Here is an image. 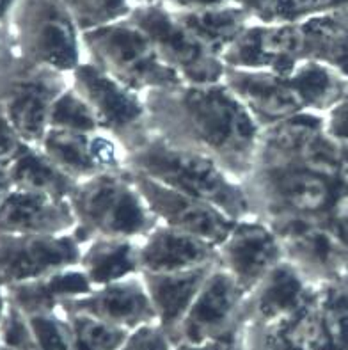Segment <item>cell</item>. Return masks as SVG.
Wrapping results in <instances>:
<instances>
[{
    "instance_id": "38",
    "label": "cell",
    "mask_w": 348,
    "mask_h": 350,
    "mask_svg": "<svg viewBox=\"0 0 348 350\" xmlns=\"http://www.w3.org/2000/svg\"><path fill=\"white\" fill-rule=\"evenodd\" d=\"M325 132L341 146H348V93L323 114Z\"/></svg>"
},
{
    "instance_id": "27",
    "label": "cell",
    "mask_w": 348,
    "mask_h": 350,
    "mask_svg": "<svg viewBox=\"0 0 348 350\" xmlns=\"http://www.w3.org/2000/svg\"><path fill=\"white\" fill-rule=\"evenodd\" d=\"M172 13L208 50H212L221 59L238 36L254 23L251 16L233 2Z\"/></svg>"
},
{
    "instance_id": "9",
    "label": "cell",
    "mask_w": 348,
    "mask_h": 350,
    "mask_svg": "<svg viewBox=\"0 0 348 350\" xmlns=\"http://www.w3.org/2000/svg\"><path fill=\"white\" fill-rule=\"evenodd\" d=\"M128 20L150 36L160 59L185 84H215L224 80V61L208 50L171 9L155 2H141Z\"/></svg>"
},
{
    "instance_id": "1",
    "label": "cell",
    "mask_w": 348,
    "mask_h": 350,
    "mask_svg": "<svg viewBox=\"0 0 348 350\" xmlns=\"http://www.w3.org/2000/svg\"><path fill=\"white\" fill-rule=\"evenodd\" d=\"M144 103L153 135L215 160L238 182L251 174L261 129L224 80L150 91Z\"/></svg>"
},
{
    "instance_id": "2",
    "label": "cell",
    "mask_w": 348,
    "mask_h": 350,
    "mask_svg": "<svg viewBox=\"0 0 348 350\" xmlns=\"http://www.w3.org/2000/svg\"><path fill=\"white\" fill-rule=\"evenodd\" d=\"M126 169L215 204L235 221L251 217L242 182L226 173L215 160L198 151L174 146L151 132L141 144L126 151Z\"/></svg>"
},
{
    "instance_id": "4",
    "label": "cell",
    "mask_w": 348,
    "mask_h": 350,
    "mask_svg": "<svg viewBox=\"0 0 348 350\" xmlns=\"http://www.w3.org/2000/svg\"><path fill=\"white\" fill-rule=\"evenodd\" d=\"M85 59L135 93L185 84L160 59L150 36L128 18L82 32Z\"/></svg>"
},
{
    "instance_id": "40",
    "label": "cell",
    "mask_w": 348,
    "mask_h": 350,
    "mask_svg": "<svg viewBox=\"0 0 348 350\" xmlns=\"http://www.w3.org/2000/svg\"><path fill=\"white\" fill-rule=\"evenodd\" d=\"M240 5L252 22L258 23H281L282 0H231Z\"/></svg>"
},
{
    "instance_id": "20",
    "label": "cell",
    "mask_w": 348,
    "mask_h": 350,
    "mask_svg": "<svg viewBox=\"0 0 348 350\" xmlns=\"http://www.w3.org/2000/svg\"><path fill=\"white\" fill-rule=\"evenodd\" d=\"M314 288L317 284L309 283L284 260L247 293L240 308V320L242 324H279L295 315L311 299Z\"/></svg>"
},
{
    "instance_id": "43",
    "label": "cell",
    "mask_w": 348,
    "mask_h": 350,
    "mask_svg": "<svg viewBox=\"0 0 348 350\" xmlns=\"http://www.w3.org/2000/svg\"><path fill=\"white\" fill-rule=\"evenodd\" d=\"M242 327L243 324H238L237 327H235L228 336H226V342H224V347H222V350H243Z\"/></svg>"
},
{
    "instance_id": "25",
    "label": "cell",
    "mask_w": 348,
    "mask_h": 350,
    "mask_svg": "<svg viewBox=\"0 0 348 350\" xmlns=\"http://www.w3.org/2000/svg\"><path fill=\"white\" fill-rule=\"evenodd\" d=\"M139 242L126 237H94L82 245L79 267L94 288L139 275Z\"/></svg>"
},
{
    "instance_id": "39",
    "label": "cell",
    "mask_w": 348,
    "mask_h": 350,
    "mask_svg": "<svg viewBox=\"0 0 348 350\" xmlns=\"http://www.w3.org/2000/svg\"><path fill=\"white\" fill-rule=\"evenodd\" d=\"M25 146L27 144L13 129V124L9 123L8 116L0 107V167H9Z\"/></svg>"
},
{
    "instance_id": "29",
    "label": "cell",
    "mask_w": 348,
    "mask_h": 350,
    "mask_svg": "<svg viewBox=\"0 0 348 350\" xmlns=\"http://www.w3.org/2000/svg\"><path fill=\"white\" fill-rule=\"evenodd\" d=\"M290 79L302 96L306 111L318 114H325L348 93V77L322 62L302 61Z\"/></svg>"
},
{
    "instance_id": "23",
    "label": "cell",
    "mask_w": 348,
    "mask_h": 350,
    "mask_svg": "<svg viewBox=\"0 0 348 350\" xmlns=\"http://www.w3.org/2000/svg\"><path fill=\"white\" fill-rule=\"evenodd\" d=\"M219 263V262H217ZM212 265L181 272H142L141 278L157 313V324L169 338L176 331L204 281L217 267Z\"/></svg>"
},
{
    "instance_id": "24",
    "label": "cell",
    "mask_w": 348,
    "mask_h": 350,
    "mask_svg": "<svg viewBox=\"0 0 348 350\" xmlns=\"http://www.w3.org/2000/svg\"><path fill=\"white\" fill-rule=\"evenodd\" d=\"M93 288L84 271L75 265L8 286L4 293L8 304L16 308L22 315L31 317L61 310L66 301L82 297Z\"/></svg>"
},
{
    "instance_id": "51",
    "label": "cell",
    "mask_w": 348,
    "mask_h": 350,
    "mask_svg": "<svg viewBox=\"0 0 348 350\" xmlns=\"http://www.w3.org/2000/svg\"><path fill=\"white\" fill-rule=\"evenodd\" d=\"M137 4H141V2H146V0H135Z\"/></svg>"
},
{
    "instance_id": "45",
    "label": "cell",
    "mask_w": 348,
    "mask_h": 350,
    "mask_svg": "<svg viewBox=\"0 0 348 350\" xmlns=\"http://www.w3.org/2000/svg\"><path fill=\"white\" fill-rule=\"evenodd\" d=\"M16 4L18 0H0V23L2 25H9V20H11V14H13Z\"/></svg>"
},
{
    "instance_id": "11",
    "label": "cell",
    "mask_w": 348,
    "mask_h": 350,
    "mask_svg": "<svg viewBox=\"0 0 348 350\" xmlns=\"http://www.w3.org/2000/svg\"><path fill=\"white\" fill-rule=\"evenodd\" d=\"M245 292L219 263L204 281L187 315L172 333V345H206L219 342L242 324L240 308Z\"/></svg>"
},
{
    "instance_id": "41",
    "label": "cell",
    "mask_w": 348,
    "mask_h": 350,
    "mask_svg": "<svg viewBox=\"0 0 348 350\" xmlns=\"http://www.w3.org/2000/svg\"><path fill=\"white\" fill-rule=\"evenodd\" d=\"M325 11H329L325 0H282L281 23L302 22Z\"/></svg>"
},
{
    "instance_id": "21",
    "label": "cell",
    "mask_w": 348,
    "mask_h": 350,
    "mask_svg": "<svg viewBox=\"0 0 348 350\" xmlns=\"http://www.w3.org/2000/svg\"><path fill=\"white\" fill-rule=\"evenodd\" d=\"M75 228L64 198L13 189L0 204V235H62Z\"/></svg>"
},
{
    "instance_id": "42",
    "label": "cell",
    "mask_w": 348,
    "mask_h": 350,
    "mask_svg": "<svg viewBox=\"0 0 348 350\" xmlns=\"http://www.w3.org/2000/svg\"><path fill=\"white\" fill-rule=\"evenodd\" d=\"M146 2H155V4L171 9V11H189V9L231 4V0H146Z\"/></svg>"
},
{
    "instance_id": "30",
    "label": "cell",
    "mask_w": 348,
    "mask_h": 350,
    "mask_svg": "<svg viewBox=\"0 0 348 350\" xmlns=\"http://www.w3.org/2000/svg\"><path fill=\"white\" fill-rule=\"evenodd\" d=\"M314 306L327 350H348V271L317 284Z\"/></svg>"
},
{
    "instance_id": "17",
    "label": "cell",
    "mask_w": 348,
    "mask_h": 350,
    "mask_svg": "<svg viewBox=\"0 0 348 350\" xmlns=\"http://www.w3.org/2000/svg\"><path fill=\"white\" fill-rule=\"evenodd\" d=\"M222 61L230 68L290 75L304 61L299 22L251 23L222 53Z\"/></svg>"
},
{
    "instance_id": "37",
    "label": "cell",
    "mask_w": 348,
    "mask_h": 350,
    "mask_svg": "<svg viewBox=\"0 0 348 350\" xmlns=\"http://www.w3.org/2000/svg\"><path fill=\"white\" fill-rule=\"evenodd\" d=\"M171 338L159 324H153L133 331L119 350H171Z\"/></svg>"
},
{
    "instance_id": "6",
    "label": "cell",
    "mask_w": 348,
    "mask_h": 350,
    "mask_svg": "<svg viewBox=\"0 0 348 350\" xmlns=\"http://www.w3.org/2000/svg\"><path fill=\"white\" fill-rule=\"evenodd\" d=\"M20 57L71 75L85 61L82 31L62 0H18L9 20Z\"/></svg>"
},
{
    "instance_id": "44",
    "label": "cell",
    "mask_w": 348,
    "mask_h": 350,
    "mask_svg": "<svg viewBox=\"0 0 348 350\" xmlns=\"http://www.w3.org/2000/svg\"><path fill=\"white\" fill-rule=\"evenodd\" d=\"M13 189L14 187L13 182H11V176H9L8 167H0V204L4 203V200Z\"/></svg>"
},
{
    "instance_id": "7",
    "label": "cell",
    "mask_w": 348,
    "mask_h": 350,
    "mask_svg": "<svg viewBox=\"0 0 348 350\" xmlns=\"http://www.w3.org/2000/svg\"><path fill=\"white\" fill-rule=\"evenodd\" d=\"M70 84V75L20 57L11 44L0 61V107L25 144H40L53 102Z\"/></svg>"
},
{
    "instance_id": "46",
    "label": "cell",
    "mask_w": 348,
    "mask_h": 350,
    "mask_svg": "<svg viewBox=\"0 0 348 350\" xmlns=\"http://www.w3.org/2000/svg\"><path fill=\"white\" fill-rule=\"evenodd\" d=\"M11 44H13V41H11L9 25H2V23H0V61H2V57L8 53V50L11 49Z\"/></svg>"
},
{
    "instance_id": "22",
    "label": "cell",
    "mask_w": 348,
    "mask_h": 350,
    "mask_svg": "<svg viewBox=\"0 0 348 350\" xmlns=\"http://www.w3.org/2000/svg\"><path fill=\"white\" fill-rule=\"evenodd\" d=\"M142 272H181L217 263V247L206 240L159 222L139 242Z\"/></svg>"
},
{
    "instance_id": "50",
    "label": "cell",
    "mask_w": 348,
    "mask_h": 350,
    "mask_svg": "<svg viewBox=\"0 0 348 350\" xmlns=\"http://www.w3.org/2000/svg\"><path fill=\"white\" fill-rule=\"evenodd\" d=\"M0 350H9V349L5 345H2V343H0Z\"/></svg>"
},
{
    "instance_id": "32",
    "label": "cell",
    "mask_w": 348,
    "mask_h": 350,
    "mask_svg": "<svg viewBox=\"0 0 348 350\" xmlns=\"http://www.w3.org/2000/svg\"><path fill=\"white\" fill-rule=\"evenodd\" d=\"M49 129L68 130V132H100L102 126L98 123L93 109L75 89H64L53 102L49 118Z\"/></svg>"
},
{
    "instance_id": "31",
    "label": "cell",
    "mask_w": 348,
    "mask_h": 350,
    "mask_svg": "<svg viewBox=\"0 0 348 350\" xmlns=\"http://www.w3.org/2000/svg\"><path fill=\"white\" fill-rule=\"evenodd\" d=\"M66 317L73 331V350H119L132 334L82 313H66Z\"/></svg>"
},
{
    "instance_id": "49",
    "label": "cell",
    "mask_w": 348,
    "mask_h": 350,
    "mask_svg": "<svg viewBox=\"0 0 348 350\" xmlns=\"http://www.w3.org/2000/svg\"><path fill=\"white\" fill-rule=\"evenodd\" d=\"M5 308H8V301H5L4 288L0 286V322H2V317H4L5 313Z\"/></svg>"
},
{
    "instance_id": "13",
    "label": "cell",
    "mask_w": 348,
    "mask_h": 350,
    "mask_svg": "<svg viewBox=\"0 0 348 350\" xmlns=\"http://www.w3.org/2000/svg\"><path fill=\"white\" fill-rule=\"evenodd\" d=\"M217 262L247 295L284 262V249L270 224L251 215L235 221L228 237L217 245Z\"/></svg>"
},
{
    "instance_id": "5",
    "label": "cell",
    "mask_w": 348,
    "mask_h": 350,
    "mask_svg": "<svg viewBox=\"0 0 348 350\" xmlns=\"http://www.w3.org/2000/svg\"><path fill=\"white\" fill-rule=\"evenodd\" d=\"M242 185L251 215L267 224L323 221L340 192L332 178L295 167H254Z\"/></svg>"
},
{
    "instance_id": "47",
    "label": "cell",
    "mask_w": 348,
    "mask_h": 350,
    "mask_svg": "<svg viewBox=\"0 0 348 350\" xmlns=\"http://www.w3.org/2000/svg\"><path fill=\"white\" fill-rule=\"evenodd\" d=\"M226 338L219 340V342H212V343H206V345H172L171 350H222L224 347Z\"/></svg>"
},
{
    "instance_id": "16",
    "label": "cell",
    "mask_w": 348,
    "mask_h": 350,
    "mask_svg": "<svg viewBox=\"0 0 348 350\" xmlns=\"http://www.w3.org/2000/svg\"><path fill=\"white\" fill-rule=\"evenodd\" d=\"M38 146L77 182L126 169L123 146L103 130L84 133L49 129Z\"/></svg>"
},
{
    "instance_id": "36",
    "label": "cell",
    "mask_w": 348,
    "mask_h": 350,
    "mask_svg": "<svg viewBox=\"0 0 348 350\" xmlns=\"http://www.w3.org/2000/svg\"><path fill=\"white\" fill-rule=\"evenodd\" d=\"M242 345L243 350H300L276 324H243Z\"/></svg>"
},
{
    "instance_id": "28",
    "label": "cell",
    "mask_w": 348,
    "mask_h": 350,
    "mask_svg": "<svg viewBox=\"0 0 348 350\" xmlns=\"http://www.w3.org/2000/svg\"><path fill=\"white\" fill-rule=\"evenodd\" d=\"M14 189L68 200L77 180L66 174L44 155L40 146L27 144L8 167Z\"/></svg>"
},
{
    "instance_id": "34",
    "label": "cell",
    "mask_w": 348,
    "mask_h": 350,
    "mask_svg": "<svg viewBox=\"0 0 348 350\" xmlns=\"http://www.w3.org/2000/svg\"><path fill=\"white\" fill-rule=\"evenodd\" d=\"M25 319L44 350H73V331L64 311L38 313Z\"/></svg>"
},
{
    "instance_id": "14",
    "label": "cell",
    "mask_w": 348,
    "mask_h": 350,
    "mask_svg": "<svg viewBox=\"0 0 348 350\" xmlns=\"http://www.w3.org/2000/svg\"><path fill=\"white\" fill-rule=\"evenodd\" d=\"M80 253L82 244L73 231L62 235H0V286L8 288L79 265Z\"/></svg>"
},
{
    "instance_id": "3",
    "label": "cell",
    "mask_w": 348,
    "mask_h": 350,
    "mask_svg": "<svg viewBox=\"0 0 348 350\" xmlns=\"http://www.w3.org/2000/svg\"><path fill=\"white\" fill-rule=\"evenodd\" d=\"M68 201L75 215L73 235L82 245L94 237L141 240L159 224L128 169L82 180Z\"/></svg>"
},
{
    "instance_id": "26",
    "label": "cell",
    "mask_w": 348,
    "mask_h": 350,
    "mask_svg": "<svg viewBox=\"0 0 348 350\" xmlns=\"http://www.w3.org/2000/svg\"><path fill=\"white\" fill-rule=\"evenodd\" d=\"M302 59L322 62L348 77V5L299 22Z\"/></svg>"
},
{
    "instance_id": "35",
    "label": "cell",
    "mask_w": 348,
    "mask_h": 350,
    "mask_svg": "<svg viewBox=\"0 0 348 350\" xmlns=\"http://www.w3.org/2000/svg\"><path fill=\"white\" fill-rule=\"evenodd\" d=\"M0 343L9 350H44L32 333L25 315L8 304L0 322Z\"/></svg>"
},
{
    "instance_id": "8",
    "label": "cell",
    "mask_w": 348,
    "mask_h": 350,
    "mask_svg": "<svg viewBox=\"0 0 348 350\" xmlns=\"http://www.w3.org/2000/svg\"><path fill=\"white\" fill-rule=\"evenodd\" d=\"M343 146L325 132L323 114L300 112L261 130L254 167H295L336 180Z\"/></svg>"
},
{
    "instance_id": "15",
    "label": "cell",
    "mask_w": 348,
    "mask_h": 350,
    "mask_svg": "<svg viewBox=\"0 0 348 350\" xmlns=\"http://www.w3.org/2000/svg\"><path fill=\"white\" fill-rule=\"evenodd\" d=\"M281 239L284 260L309 283L320 284L348 271V249L323 221H286L270 224Z\"/></svg>"
},
{
    "instance_id": "33",
    "label": "cell",
    "mask_w": 348,
    "mask_h": 350,
    "mask_svg": "<svg viewBox=\"0 0 348 350\" xmlns=\"http://www.w3.org/2000/svg\"><path fill=\"white\" fill-rule=\"evenodd\" d=\"M82 32L130 16L135 0H62Z\"/></svg>"
},
{
    "instance_id": "10",
    "label": "cell",
    "mask_w": 348,
    "mask_h": 350,
    "mask_svg": "<svg viewBox=\"0 0 348 350\" xmlns=\"http://www.w3.org/2000/svg\"><path fill=\"white\" fill-rule=\"evenodd\" d=\"M71 88L93 109L103 132L123 146L124 153L150 133L144 94L135 93L85 59L70 75Z\"/></svg>"
},
{
    "instance_id": "18",
    "label": "cell",
    "mask_w": 348,
    "mask_h": 350,
    "mask_svg": "<svg viewBox=\"0 0 348 350\" xmlns=\"http://www.w3.org/2000/svg\"><path fill=\"white\" fill-rule=\"evenodd\" d=\"M224 84L243 103L261 130L306 112L302 96L290 75L226 66Z\"/></svg>"
},
{
    "instance_id": "48",
    "label": "cell",
    "mask_w": 348,
    "mask_h": 350,
    "mask_svg": "<svg viewBox=\"0 0 348 350\" xmlns=\"http://www.w3.org/2000/svg\"><path fill=\"white\" fill-rule=\"evenodd\" d=\"M325 2H327V8H329V11H332V9L347 8L348 5V0H325Z\"/></svg>"
},
{
    "instance_id": "12",
    "label": "cell",
    "mask_w": 348,
    "mask_h": 350,
    "mask_svg": "<svg viewBox=\"0 0 348 350\" xmlns=\"http://www.w3.org/2000/svg\"><path fill=\"white\" fill-rule=\"evenodd\" d=\"M133 183L148 203L157 221L165 226L176 228L190 235L206 240L210 244H221L235 224L228 213L217 208L215 204L198 200L194 196L183 194L171 187L162 185L146 174L130 171Z\"/></svg>"
},
{
    "instance_id": "19",
    "label": "cell",
    "mask_w": 348,
    "mask_h": 350,
    "mask_svg": "<svg viewBox=\"0 0 348 350\" xmlns=\"http://www.w3.org/2000/svg\"><path fill=\"white\" fill-rule=\"evenodd\" d=\"M61 311L94 317L128 333L157 324V313L141 274L93 288L82 297L64 302Z\"/></svg>"
}]
</instances>
